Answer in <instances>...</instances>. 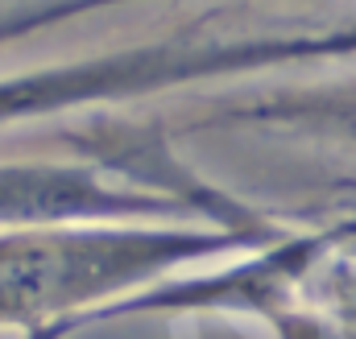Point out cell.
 I'll list each match as a JSON object with an SVG mask.
<instances>
[{
	"label": "cell",
	"instance_id": "6da1fadb",
	"mask_svg": "<svg viewBox=\"0 0 356 339\" xmlns=\"http://www.w3.org/2000/svg\"><path fill=\"white\" fill-rule=\"evenodd\" d=\"M191 75V58L178 50V42L166 46H141L129 54H112L88 67H67V71H42L33 79H13L0 83V120L4 116H29V112H50V108H71L83 99L104 95H124V91H145L158 83H178Z\"/></svg>",
	"mask_w": 356,
	"mask_h": 339
}]
</instances>
